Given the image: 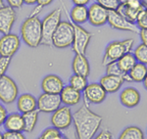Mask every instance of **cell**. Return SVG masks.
Instances as JSON below:
<instances>
[{"label": "cell", "mask_w": 147, "mask_h": 139, "mask_svg": "<svg viewBox=\"0 0 147 139\" xmlns=\"http://www.w3.org/2000/svg\"><path fill=\"white\" fill-rule=\"evenodd\" d=\"M16 21V11L9 5L0 8V32L3 34H10Z\"/></svg>", "instance_id": "13"}, {"label": "cell", "mask_w": 147, "mask_h": 139, "mask_svg": "<svg viewBox=\"0 0 147 139\" xmlns=\"http://www.w3.org/2000/svg\"><path fill=\"white\" fill-rule=\"evenodd\" d=\"M143 84H144V87L147 89V75L145 77V79H144V81H143Z\"/></svg>", "instance_id": "43"}, {"label": "cell", "mask_w": 147, "mask_h": 139, "mask_svg": "<svg viewBox=\"0 0 147 139\" xmlns=\"http://www.w3.org/2000/svg\"><path fill=\"white\" fill-rule=\"evenodd\" d=\"M118 139H144V134L137 126H129L121 133Z\"/></svg>", "instance_id": "28"}, {"label": "cell", "mask_w": 147, "mask_h": 139, "mask_svg": "<svg viewBox=\"0 0 147 139\" xmlns=\"http://www.w3.org/2000/svg\"><path fill=\"white\" fill-rule=\"evenodd\" d=\"M106 75L120 77H122L125 81H131V79H130V77L129 75V73H125L124 71H122L119 64H118V61L112 62L106 66Z\"/></svg>", "instance_id": "26"}, {"label": "cell", "mask_w": 147, "mask_h": 139, "mask_svg": "<svg viewBox=\"0 0 147 139\" xmlns=\"http://www.w3.org/2000/svg\"><path fill=\"white\" fill-rule=\"evenodd\" d=\"M69 82H70V85L74 87L75 89L79 91H84V88L86 87L87 83V79L84 77H82V75H73L72 77L69 79Z\"/></svg>", "instance_id": "29"}, {"label": "cell", "mask_w": 147, "mask_h": 139, "mask_svg": "<svg viewBox=\"0 0 147 139\" xmlns=\"http://www.w3.org/2000/svg\"><path fill=\"white\" fill-rule=\"evenodd\" d=\"M107 23L112 28L119 30L124 32H130L134 34H138L140 30L137 28V26L134 23H131L127 21V19L121 16L116 10H110L108 12V21Z\"/></svg>", "instance_id": "9"}, {"label": "cell", "mask_w": 147, "mask_h": 139, "mask_svg": "<svg viewBox=\"0 0 147 139\" xmlns=\"http://www.w3.org/2000/svg\"><path fill=\"white\" fill-rule=\"evenodd\" d=\"M37 139H40V138H39V137H38V138H37Z\"/></svg>", "instance_id": "47"}, {"label": "cell", "mask_w": 147, "mask_h": 139, "mask_svg": "<svg viewBox=\"0 0 147 139\" xmlns=\"http://www.w3.org/2000/svg\"><path fill=\"white\" fill-rule=\"evenodd\" d=\"M61 98L59 94L42 93L37 99V110L42 113H54L61 107Z\"/></svg>", "instance_id": "11"}, {"label": "cell", "mask_w": 147, "mask_h": 139, "mask_svg": "<svg viewBox=\"0 0 147 139\" xmlns=\"http://www.w3.org/2000/svg\"><path fill=\"white\" fill-rule=\"evenodd\" d=\"M40 139H67L66 136L62 134L59 129L55 128H46L45 130L42 132L41 135L39 136Z\"/></svg>", "instance_id": "30"}, {"label": "cell", "mask_w": 147, "mask_h": 139, "mask_svg": "<svg viewBox=\"0 0 147 139\" xmlns=\"http://www.w3.org/2000/svg\"><path fill=\"white\" fill-rule=\"evenodd\" d=\"M125 82L124 79L120 77H116V75H106L103 77H101L99 83L104 88L106 93H115L121 88L123 83Z\"/></svg>", "instance_id": "19"}, {"label": "cell", "mask_w": 147, "mask_h": 139, "mask_svg": "<svg viewBox=\"0 0 147 139\" xmlns=\"http://www.w3.org/2000/svg\"><path fill=\"white\" fill-rule=\"evenodd\" d=\"M74 25L67 21H61L52 36V46L57 48H67L73 44Z\"/></svg>", "instance_id": "5"}, {"label": "cell", "mask_w": 147, "mask_h": 139, "mask_svg": "<svg viewBox=\"0 0 147 139\" xmlns=\"http://www.w3.org/2000/svg\"><path fill=\"white\" fill-rule=\"evenodd\" d=\"M70 19L73 24L82 25L88 21V8L86 6L75 5L70 12Z\"/></svg>", "instance_id": "22"}, {"label": "cell", "mask_w": 147, "mask_h": 139, "mask_svg": "<svg viewBox=\"0 0 147 139\" xmlns=\"http://www.w3.org/2000/svg\"><path fill=\"white\" fill-rule=\"evenodd\" d=\"M10 62H11V58L0 57V77L5 75V72L8 69Z\"/></svg>", "instance_id": "34"}, {"label": "cell", "mask_w": 147, "mask_h": 139, "mask_svg": "<svg viewBox=\"0 0 147 139\" xmlns=\"http://www.w3.org/2000/svg\"><path fill=\"white\" fill-rule=\"evenodd\" d=\"M52 1H53V0H37L36 3H37V5H40V6L44 7V6L49 5Z\"/></svg>", "instance_id": "41"}, {"label": "cell", "mask_w": 147, "mask_h": 139, "mask_svg": "<svg viewBox=\"0 0 147 139\" xmlns=\"http://www.w3.org/2000/svg\"><path fill=\"white\" fill-rule=\"evenodd\" d=\"M3 139H26V137L22 132L6 131L5 133H3Z\"/></svg>", "instance_id": "35"}, {"label": "cell", "mask_w": 147, "mask_h": 139, "mask_svg": "<svg viewBox=\"0 0 147 139\" xmlns=\"http://www.w3.org/2000/svg\"><path fill=\"white\" fill-rule=\"evenodd\" d=\"M64 86L63 81L56 75H46L41 81V89L44 93L60 94Z\"/></svg>", "instance_id": "15"}, {"label": "cell", "mask_w": 147, "mask_h": 139, "mask_svg": "<svg viewBox=\"0 0 147 139\" xmlns=\"http://www.w3.org/2000/svg\"><path fill=\"white\" fill-rule=\"evenodd\" d=\"M38 110H34L30 112L22 114L23 120H24V131L26 132H32L34 129L36 122L38 121Z\"/></svg>", "instance_id": "23"}, {"label": "cell", "mask_w": 147, "mask_h": 139, "mask_svg": "<svg viewBox=\"0 0 147 139\" xmlns=\"http://www.w3.org/2000/svg\"><path fill=\"white\" fill-rule=\"evenodd\" d=\"M121 103L127 108H134L140 102V94L136 88L129 87L122 91L120 96Z\"/></svg>", "instance_id": "18"}, {"label": "cell", "mask_w": 147, "mask_h": 139, "mask_svg": "<svg viewBox=\"0 0 147 139\" xmlns=\"http://www.w3.org/2000/svg\"><path fill=\"white\" fill-rule=\"evenodd\" d=\"M18 86L8 75L0 77V101L4 104H11L18 97Z\"/></svg>", "instance_id": "7"}, {"label": "cell", "mask_w": 147, "mask_h": 139, "mask_svg": "<svg viewBox=\"0 0 147 139\" xmlns=\"http://www.w3.org/2000/svg\"><path fill=\"white\" fill-rule=\"evenodd\" d=\"M73 122V114L69 106H63L58 108L55 112L52 113L51 124L53 128L59 130L66 129L71 126Z\"/></svg>", "instance_id": "10"}, {"label": "cell", "mask_w": 147, "mask_h": 139, "mask_svg": "<svg viewBox=\"0 0 147 139\" xmlns=\"http://www.w3.org/2000/svg\"><path fill=\"white\" fill-rule=\"evenodd\" d=\"M119 1H120V4H125L129 0H119Z\"/></svg>", "instance_id": "44"}, {"label": "cell", "mask_w": 147, "mask_h": 139, "mask_svg": "<svg viewBox=\"0 0 147 139\" xmlns=\"http://www.w3.org/2000/svg\"><path fill=\"white\" fill-rule=\"evenodd\" d=\"M136 63H137V61L136 57H134V54H131L130 52L125 54L122 58H120L119 60H118V64H119L120 68L122 69V71H124L125 73H129Z\"/></svg>", "instance_id": "27"}, {"label": "cell", "mask_w": 147, "mask_h": 139, "mask_svg": "<svg viewBox=\"0 0 147 139\" xmlns=\"http://www.w3.org/2000/svg\"><path fill=\"white\" fill-rule=\"evenodd\" d=\"M3 124L7 131H17V132L24 131L23 117L18 113H13V114L7 116Z\"/></svg>", "instance_id": "21"}, {"label": "cell", "mask_w": 147, "mask_h": 139, "mask_svg": "<svg viewBox=\"0 0 147 139\" xmlns=\"http://www.w3.org/2000/svg\"><path fill=\"white\" fill-rule=\"evenodd\" d=\"M136 25L139 30H147V3L145 2L144 7L139 12L137 19L136 21Z\"/></svg>", "instance_id": "32"}, {"label": "cell", "mask_w": 147, "mask_h": 139, "mask_svg": "<svg viewBox=\"0 0 147 139\" xmlns=\"http://www.w3.org/2000/svg\"><path fill=\"white\" fill-rule=\"evenodd\" d=\"M62 17V9L57 8L49 13L43 20L41 21V30H42V40L41 44L46 46H52V36L54 32L61 23Z\"/></svg>", "instance_id": "4"}, {"label": "cell", "mask_w": 147, "mask_h": 139, "mask_svg": "<svg viewBox=\"0 0 147 139\" xmlns=\"http://www.w3.org/2000/svg\"><path fill=\"white\" fill-rule=\"evenodd\" d=\"M102 121L101 116L92 112L87 104H84L73 114L77 139H93Z\"/></svg>", "instance_id": "1"}, {"label": "cell", "mask_w": 147, "mask_h": 139, "mask_svg": "<svg viewBox=\"0 0 147 139\" xmlns=\"http://www.w3.org/2000/svg\"><path fill=\"white\" fill-rule=\"evenodd\" d=\"M21 36L24 42L32 48H35L41 44V21L37 16H30L24 21L21 27Z\"/></svg>", "instance_id": "2"}, {"label": "cell", "mask_w": 147, "mask_h": 139, "mask_svg": "<svg viewBox=\"0 0 147 139\" xmlns=\"http://www.w3.org/2000/svg\"><path fill=\"white\" fill-rule=\"evenodd\" d=\"M72 68L74 75H82L84 77H88L90 73V66H89L88 60L85 57V55H82V54H76L73 60Z\"/></svg>", "instance_id": "17"}, {"label": "cell", "mask_w": 147, "mask_h": 139, "mask_svg": "<svg viewBox=\"0 0 147 139\" xmlns=\"http://www.w3.org/2000/svg\"><path fill=\"white\" fill-rule=\"evenodd\" d=\"M21 45L20 37L15 34H3L0 37V57L12 58Z\"/></svg>", "instance_id": "8"}, {"label": "cell", "mask_w": 147, "mask_h": 139, "mask_svg": "<svg viewBox=\"0 0 147 139\" xmlns=\"http://www.w3.org/2000/svg\"><path fill=\"white\" fill-rule=\"evenodd\" d=\"M0 139H3V134L0 132Z\"/></svg>", "instance_id": "46"}, {"label": "cell", "mask_w": 147, "mask_h": 139, "mask_svg": "<svg viewBox=\"0 0 147 139\" xmlns=\"http://www.w3.org/2000/svg\"><path fill=\"white\" fill-rule=\"evenodd\" d=\"M74 25V40H73V50L76 54L84 55L88 46L92 34L86 30H84L80 25Z\"/></svg>", "instance_id": "6"}, {"label": "cell", "mask_w": 147, "mask_h": 139, "mask_svg": "<svg viewBox=\"0 0 147 139\" xmlns=\"http://www.w3.org/2000/svg\"><path fill=\"white\" fill-rule=\"evenodd\" d=\"M136 61L141 64L147 65V46L144 44H139L136 48L134 53Z\"/></svg>", "instance_id": "31"}, {"label": "cell", "mask_w": 147, "mask_h": 139, "mask_svg": "<svg viewBox=\"0 0 147 139\" xmlns=\"http://www.w3.org/2000/svg\"><path fill=\"white\" fill-rule=\"evenodd\" d=\"M94 139H112V133L108 129H104L97 134Z\"/></svg>", "instance_id": "36"}, {"label": "cell", "mask_w": 147, "mask_h": 139, "mask_svg": "<svg viewBox=\"0 0 147 139\" xmlns=\"http://www.w3.org/2000/svg\"><path fill=\"white\" fill-rule=\"evenodd\" d=\"M143 7H142V8H143ZM142 8L136 9V8H131V7L127 6V4H120L116 11H117L121 16H123L124 18L127 19V21H129V22H131V23H136L137 16H138L139 12L142 10Z\"/></svg>", "instance_id": "24"}, {"label": "cell", "mask_w": 147, "mask_h": 139, "mask_svg": "<svg viewBox=\"0 0 147 139\" xmlns=\"http://www.w3.org/2000/svg\"><path fill=\"white\" fill-rule=\"evenodd\" d=\"M108 10L98 3H93L88 7V22L94 27H100L107 23Z\"/></svg>", "instance_id": "14"}, {"label": "cell", "mask_w": 147, "mask_h": 139, "mask_svg": "<svg viewBox=\"0 0 147 139\" xmlns=\"http://www.w3.org/2000/svg\"><path fill=\"white\" fill-rule=\"evenodd\" d=\"M3 6H4V1L3 0H0V8H2Z\"/></svg>", "instance_id": "45"}, {"label": "cell", "mask_w": 147, "mask_h": 139, "mask_svg": "<svg viewBox=\"0 0 147 139\" xmlns=\"http://www.w3.org/2000/svg\"><path fill=\"white\" fill-rule=\"evenodd\" d=\"M106 91L101 86L100 83H89L84 90V99L85 104L89 103L93 104H100L106 98Z\"/></svg>", "instance_id": "12"}, {"label": "cell", "mask_w": 147, "mask_h": 139, "mask_svg": "<svg viewBox=\"0 0 147 139\" xmlns=\"http://www.w3.org/2000/svg\"><path fill=\"white\" fill-rule=\"evenodd\" d=\"M134 44L132 38H127L123 41H113L108 44L105 49V53L102 60V65L107 66L112 62H116L122 58L125 54L129 53Z\"/></svg>", "instance_id": "3"}, {"label": "cell", "mask_w": 147, "mask_h": 139, "mask_svg": "<svg viewBox=\"0 0 147 139\" xmlns=\"http://www.w3.org/2000/svg\"><path fill=\"white\" fill-rule=\"evenodd\" d=\"M90 0H72V2L75 5H79V6H86L89 3Z\"/></svg>", "instance_id": "40"}, {"label": "cell", "mask_w": 147, "mask_h": 139, "mask_svg": "<svg viewBox=\"0 0 147 139\" xmlns=\"http://www.w3.org/2000/svg\"><path fill=\"white\" fill-rule=\"evenodd\" d=\"M8 5L14 9H19L23 6L24 0H6Z\"/></svg>", "instance_id": "37"}, {"label": "cell", "mask_w": 147, "mask_h": 139, "mask_svg": "<svg viewBox=\"0 0 147 139\" xmlns=\"http://www.w3.org/2000/svg\"><path fill=\"white\" fill-rule=\"evenodd\" d=\"M129 75L131 81L141 82L147 75V66L141 63H136L131 70L129 72Z\"/></svg>", "instance_id": "25"}, {"label": "cell", "mask_w": 147, "mask_h": 139, "mask_svg": "<svg viewBox=\"0 0 147 139\" xmlns=\"http://www.w3.org/2000/svg\"><path fill=\"white\" fill-rule=\"evenodd\" d=\"M96 3H98L99 5L107 9L108 11L117 10V8L120 5L119 0H96Z\"/></svg>", "instance_id": "33"}, {"label": "cell", "mask_w": 147, "mask_h": 139, "mask_svg": "<svg viewBox=\"0 0 147 139\" xmlns=\"http://www.w3.org/2000/svg\"><path fill=\"white\" fill-rule=\"evenodd\" d=\"M37 0H24V3L28 4V5H32V4L36 3Z\"/></svg>", "instance_id": "42"}, {"label": "cell", "mask_w": 147, "mask_h": 139, "mask_svg": "<svg viewBox=\"0 0 147 139\" xmlns=\"http://www.w3.org/2000/svg\"><path fill=\"white\" fill-rule=\"evenodd\" d=\"M17 107L19 112L22 113V114H25V113L37 109V100L28 93L22 94L18 98Z\"/></svg>", "instance_id": "20"}, {"label": "cell", "mask_w": 147, "mask_h": 139, "mask_svg": "<svg viewBox=\"0 0 147 139\" xmlns=\"http://www.w3.org/2000/svg\"><path fill=\"white\" fill-rule=\"evenodd\" d=\"M6 118H7V111L4 108L3 105L0 104V126H2L4 124Z\"/></svg>", "instance_id": "38"}, {"label": "cell", "mask_w": 147, "mask_h": 139, "mask_svg": "<svg viewBox=\"0 0 147 139\" xmlns=\"http://www.w3.org/2000/svg\"><path fill=\"white\" fill-rule=\"evenodd\" d=\"M59 95H60L62 103H64L66 106H75L79 104L80 98H82L80 91L75 89L70 84L64 86Z\"/></svg>", "instance_id": "16"}, {"label": "cell", "mask_w": 147, "mask_h": 139, "mask_svg": "<svg viewBox=\"0 0 147 139\" xmlns=\"http://www.w3.org/2000/svg\"><path fill=\"white\" fill-rule=\"evenodd\" d=\"M139 35H140L142 44H144V45L147 46V30H140Z\"/></svg>", "instance_id": "39"}]
</instances>
